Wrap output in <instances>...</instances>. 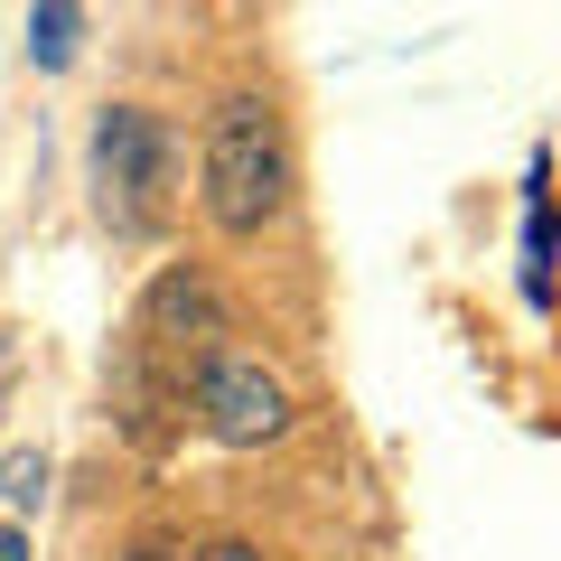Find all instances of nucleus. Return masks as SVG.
Listing matches in <instances>:
<instances>
[{"mask_svg": "<svg viewBox=\"0 0 561 561\" xmlns=\"http://www.w3.org/2000/svg\"><path fill=\"white\" fill-rule=\"evenodd\" d=\"M197 206L234 243H253L262 225H280V206H290V140H280V113L262 94L216 103L206 150H197Z\"/></svg>", "mask_w": 561, "mask_h": 561, "instance_id": "1", "label": "nucleus"}, {"mask_svg": "<svg viewBox=\"0 0 561 561\" xmlns=\"http://www.w3.org/2000/svg\"><path fill=\"white\" fill-rule=\"evenodd\" d=\"M94 187H103V216L122 225V234H140V225L160 216V187H169V131L140 103H113V113L94 122Z\"/></svg>", "mask_w": 561, "mask_h": 561, "instance_id": "2", "label": "nucleus"}, {"mask_svg": "<svg viewBox=\"0 0 561 561\" xmlns=\"http://www.w3.org/2000/svg\"><path fill=\"white\" fill-rule=\"evenodd\" d=\"M197 412H206V431H216L225 449H272L280 431H290V393H280V375H262L253 356H206L197 365Z\"/></svg>", "mask_w": 561, "mask_h": 561, "instance_id": "3", "label": "nucleus"}, {"mask_svg": "<svg viewBox=\"0 0 561 561\" xmlns=\"http://www.w3.org/2000/svg\"><path fill=\"white\" fill-rule=\"evenodd\" d=\"M140 319H150V337H179V346H206L225 337V300L206 272H160L150 280V300H140Z\"/></svg>", "mask_w": 561, "mask_h": 561, "instance_id": "4", "label": "nucleus"}, {"mask_svg": "<svg viewBox=\"0 0 561 561\" xmlns=\"http://www.w3.org/2000/svg\"><path fill=\"white\" fill-rule=\"evenodd\" d=\"M76 38H84V10H76V0H38V10H28V57H38L47 76L76 66Z\"/></svg>", "mask_w": 561, "mask_h": 561, "instance_id": "5", "label": "nucleus"}, {"mask_svg": "<svg viewBox=\"0 0 561 561\" xmlns=\"http://www.w3.org/2000/svg\"><path fill=\"white\" fill-rule=\"evenodd\" d=\"M0 496L20 505V515L47 496V459H38V449H10V468H0Z\"/></svg>", "mask_w": 561, "mask_h": 561, "instance_id": "6", "label": "nucleus"}, {"mask_svg": "<svg viewBox=\"0 0 561 561\" xmlns=\"http://www.w3.org/2000/svg\"><path fill=\"white\" fill-rule=\"evenodd\" d=\"M187 561H262L253 542H206V552H187Z\"/></svg>", "mask_w": 561, "mask_h": 561, "instance_id": "7", "label": "nucleus"}, {"mask_svg": "<svg viewBox=\"0 0 561 561\" xmlns=\"http://www.w3.org/2000/svg\"><path fill=\"white\" fill-rule=\"evenodd\" d=\"M122 561H187V552H179V542H131Z\"/></svg>", "mask_w": 561, "mask_h": 561, "instance_id": "8", "label": "nucleus"}, {"mask_svg": "<svg viewBox=\"0 0 561 561\" xmlns=\"http://www.w3.org/2000/svg\"><path fill=\"white\" fill-rule=\"evenodd\" d=\"M0 561H28V542H20V524H0Z\"/></svg>", "mask_w": 561, "mask_h": 561, "instance_id": "9", "label": "nucleus"}]
</instances>
